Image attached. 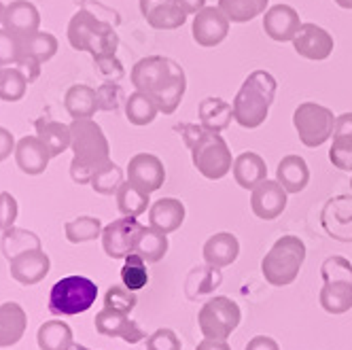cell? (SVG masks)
Instances as JSON below:
<instances>
[{"instance_id":"cell-31","label":"cell","mask_w":352,"mask_h":350,"mask_svg":"<svg viewBox=\"0 0 352 350\" xmlns=\"http://www.w3.org/2000/svg\"><path fill=\"white\" fill-rule=\"evenodd\" d=\"M168 248H170L168 234L151 228V225H148V228H146V225H142L136 248H134L136 255H140L146 263H157V261H162L166 257Z\"/></svg>"},{"instance_id":"cell-22","label":"cell","mask_w":352,"mask_h":350,"mask_svg":"<svg viewBox=\"0 0 352 350\" xmlns=\"http://www.w3.org/2000/svg\"><path fill=\"white\" fill-rule=\"evenodd\" d=\"M202 255H204L206 265H210L214 270L228 267L240 255V242L230 232H219L206 240V244L202 248Z\"/></svg>"},{"instance_id":"cell-16","label":"cell","mask_w":352,"mask_h":350,"mask_svg":"<svg viewBox=\"0 0 352 350\" xmlns=\"http://www.w3.org/2000/svg\"><path fill=\"white\" fill-rule=\"evenodd\" d=\"M301 28L299 13L291 5H274L263 13V32L276 43H289Z\"/></svg>"},{"instance_id":"cell-29","label":"cell","mask_w":352,"mask_h":350,"mask_svg":"<svg viewBox=\"0 0 352 350\" xmlns=\"http://www.w3.org/2000/svg\"><path fill=\"white\" fill-rule=\"evenodd\" d=\"M160 115L157 100L146 91H134L125 98V117L132 126H148Z\"/></svg>"},{"instance_id":"cell-45","label":"cell","mask_w":352,"mask_h":350,"mask_svg":"<svg viewBox=\"0 0 352 350\" xmlns=\"http://www.w3.org/2000/svg\"><path fill=\"white\" fill-rule=\"evenodd\" d=\"M331 164L342 172H352V138L333 136V144L329 149Z\"/></svg>"},{"instance_id":"cell-54","label":"cell","mask_w":352,"mask_h":350,"mask_svg":"<svg viewBox=\"0 0 352 350\" xmlns=\"http://www.w3.org/2000/svg\"><path fill=\"white\" fill-rule=\"evenodd\" d=\"M176 5H179L187 15H197L206 7V0H174Z\"/></svg>"},{"instance_id":"cell-21","label":"cell","mask_w":352,"mask_h":350,"mask_svg":"<svg viewBox=\"0 0 352 350\" xmlns=\"http://www.w3.org/2000/svg\"><path fill=\"white\" fill-rule=\"evenodd\" d=\"M185 204L176 197H162L148 208V225L164 234H172L181 230L185 223Z\"/></svg>"},{"instance_id":"cell-18","label":"cell","mask_w":352,"mask_h":350,"mask_svg":"<svg viewBox=\"0 0 352 350\" xmlns=\"http://www.w3.org/2000/svg\"><path fill=\"white\" fill-rule=\"evenodd\" d=\"M13 155H15L17 168L23 174H28V177H38V174L47 170L49 162H52V153H49V149L43 144L38 136L19 138Z\"/></svg>"},{"instance_id":"cell-57","label":"cell","mask_w":352,"mask_h":350,"mask_svg":"<svg viewBox=\"0 0 352 350\" xmlns=\"http://www.w3.org/2000/svg\"><path fill=\"white\" fill-rule=\"evenodd\" d=\"M5 11H7V7L0 3V23H3V19H5Z\"/></svg>"},{"instance_id":"cell-14","label":"cell","mask_w":352,"mask_h":350,"mask_svg":"<svg viewBox=\"0 0 352 350\" xmlns=\"http://www.w3.org/2000/svg\"><path fill=\"white\" fill-rule=\"evenodd\" d=\"M128 181L146 193H153L166 183L164 162L153 153H136L128 164Z\"/></svg>"},{"instance_id":"cell-26","label":"cell","mask_w":352,"mask_h":350,"mask_svg":"<svg viewBox=\"0 0 352 350\" xmlns=\"http://www.w3.org/2000/svg\"><path fill=\"white\" fill-rule=\"evenodd\" d=\"M197 119L199 126L212 130V132H223L230 128V123L234 119V109L230 102H225L223 98H204L197 107Z\"/></svg>"},{"instance_id":"cell-60","label":"cell","mask_w":352,"mask_h":350,"mask_svg":"<svg viewBox=\"0 0 352 350\" xmlns=\"http://www.w3.org/2000/svg\"><path fill=\"white\" fill-rule=\"evenodd\" d=\"M0 74H3V66H0Z\"/></svg>"},{"instance_id":"cell-19","label":"cell","mask_w":352,"mask_h":350,"mask_svg":"<svg viewBox=\"0 0 352 350\" xmlns=\"http://www.w3.org/2000/svg\"><path fill=\"white\" fill-rule=\"evenodd\" d=\"M9 263H11L9 265L11 267V276L21 285L41 283L49 274V267H52V261H49V257H47V253L43 251V248H32V251L19 253Z\"/></svg>"},{"instance_id":"cell-2","label":"cell","mask_w":352,"mask_h":350,"mask_svg":"<svg viewBox=\"0 0 352 350\" xmlns=\"http://www.w3.org/2000/svg\"><path fill=\"white\" fill-rule=\"evenodd\" d=\"M183 140L191 151V162L195 170L208 181H221L234 168V157L225 138L219 132L206 130L202 126H179Z\"/></svg>"},{"instance_id":"cell-7","label":"cell","mask_w":352,"mask_h":350,"mask_svg":"<svg viewBox=\"0 0 352 350\" xmlns=\"http://www.w3.org/2000/svg\"><path fill=\"white\" fill-rule=\"evenodd\" d=\"M242 320V310L234 299L225 295H214L199 308L197 325L199 331L208 340H223L228 342L232 333L238 329Z\"/></svg>"},{"instance_id":"cell-35","label":"cell","mask_w":352,"mask_h":350,"mask_svg":"<svg viewBox=\"0 0 352 350\" xmlns=\"http://www.w3.org/2000/svg\"><path fill=\"white\" fill-rule=\"evenodd\" d=\"M58 39L52 32H34L30 36L21 39V56H30L34 60H38L41 64L54 60V56L58 54Z\"/></svg>"},{"instance_id":"cell-27","label":"cell","mask_w":352,"mask_h":350,"mask_svg":"<svg viewBox=\"0 0 352 350\" xmlns=\"http://www.w3.org/2000/svg\"><path fill=\"white\" fill-rule=\"evenodd\" d=\"M34 130H36V136L43 140V144L49 149L52 157H58L66 151V149H70V140H72L70 126L41 117L34 121Z\"/></svg>"},{"instance_id":"cell-46","label":"cell","mask_w":352,"mask_h":350,"mask_svg":"<svg viewBox=\"0 0 352 350\" xmlns=\"http://www.w3.org/2000/svg\"><path fill=\"white\" fill-rule=\"evenodd\" d=\"M146 350H183V342L176 331L162 327L146 338Z\"/></svg>"},{"instance_id":"cell-23","label":"cell","mask_w":352,"mask_h":350,"mask_svg":"<svg viewBox=\"0 0 352 350\" xmlns=\"http://www.w3.org/2000/svg\"><path fill=\"white\" fill-rule=\"evenodd\" d=\"M234 179L236 183L246 189V191H253L259 183H263L267 179V164L265 160L255 153V151H244L234 160Z\"/></svg>"},{"instance_id":"cell-6","label":"cell","mask_w":352,"mask_h":350,"mask_svg":"<svg viewBox=\"0 0 352 350\" xmlns=\"http://www.w3.org/2000/svg\"><path fill=\"white\" fill-rule=\"evenodd\" d=\"M98 297V287L85 276H66L49 293V312L56 316H74L89 310Z\"/></svg>"},{"instance_id":"cell-9","label":"cell","mask_w":352,"mask_h":350,"mask_svg":"<svg viewBox=\"0 0 352 350\" xmlns=\"http://www.w3.org/2000/svg\"><path fill=\"white\" fill-rule=\"evenodd\" d=\"M179 68L181 66L170 58L146 56L134 64V68L130 72V79L138 91H146L151 96H155L172 81L174 74L179 72Z\"/></svg>"},{"instance_id":"cell-39","label":"cell","mask_w":352,"mask_h":350,"mask_svg":"<svg viewBox=\"0 0 352 350\" xmlns=\"http://www.w3.org/2000/svg\"><path fill=\"white\" fill-rule=\"evenodd\" d=\"M28 79L17 66H7L0 74V100L3 102H19L28 91Z\"/></svg>"},{"instance_id":"cell-48","label":"cell","mask_w":352,"mask_h":350,"mask_svg":"<svg viewBox=\"0 0 352 350\" xmlns=\"http://www.w3.org/2000/svg\"><path fill=\"white\" fill-rule=\"evenodd\" d=\"M15 219H17V199L9 191H3L0 193V230L5 232L15 228Z\"/></svg>"},{"instance_id":"cell-33","label":"cell","mask_w":352,"mask_h":350,"mask_svg":"<svg viewBox=\"0 0 352 350\" xmlns=\"http://www.w3.org/2000/svg\"><path fill=\"white\" fill-rule=\"evenodd\" d=\"M36 342L41 350H68L72 346V329L64 320H47L38 327Z\"/></svg>"},{"instance_id":"cell-11","label":"cell","mask_w":352,"mask_h":350,"mask_svg":"<svg viewBox=\"0 0 352 350\" xmlns=\"http://www.w3.org/2000/svg\"><path fill=\"white\" fill-rule=\"evenodd\" d=\"M230 19L219 7H204L197 15H193L191 34L199 47H217L230 34Z\"/></svg>"},{"instance_id":"cell-32","label":"cell","mask_w":352,"mask_h":350,"mask_svg":"<svg viewBox=\"0 0 352 350\" xmlns=\"http://www.w3.org/2000/svg\"><path fill=\"white\" fill-rule=\"evenodd\" d=\"M151 193L142 191L140 187H136L134 183L125 181L119 191H117V208L123 217H140L151 208Z\"/></svg>"},{"instance_id":"cell-1","label":"cell","mask_w":352,"mask_h":350,"mask_svg":"<svg viewBox=\"0 0 352 350\" xmlns=\"http://www.w3.org/2000/svg\"><path fill=\"white\" fill-rule=\"evenodd\" d=\"M70 179L77 185H89L94 174L111 160V144L94 119H72L70 123Z\"/></svg>"},{"instance_id":"cell-37","label":"cell","mask_w":352,"mask_h":350,"mask_svg":"<svg viewBox=\"0 0 352 350\" xmlns=\"http://www.w3.org/2000/svg\"><path fill=\"white\" fill-rule=\"evenodd\" d=\"M187 91V77H185V70L179 68V72L174 74L172 81L162 89L157 91L153 98L157 100V105H160V113L164 115H174L176 109L181 107L183 102V96Z\"/></svg>"},{"instance_id":"cell-13","label":"cell","mask_w":352,"mask_h":350,"mask_svg":"<svg viewBox=\"0 0 352 350\" xmlns=\"http://www.w3.org/2000/svg\"><path fill=\"white\" fill-rule=\"evenodd\" d=\"M287 189L278 181H263L250 191V208L261 221L278 219L287 208Z\"/></svg>"},{"instance_id":"cell-5","label":"cell","mask_w":352,"mask_h":350,"mask_svg":"<svg viewBox=\"0 0 352 350\" xmlns=\"http://www.w3.org/2000/svg\"><path fill=\"white\" fill-rule=\"evenodd\" d=\"M306 261V244L297 236H283L261 259V274L267 285L287 287L297 281L301 265Z\"/></svg>"},{"instance_id":"cell-10","label":"cell","mask_w":352,"mask_h":350,"mask_svg":"<svg viewBox=\"0 0 352 350\" xmlns=\"http://www.w3.org/2000/svg\"><path fill=\"white\" fill-rule=\"evenodd\" d=\"M142 225L136 217H121L102 230V248L111 259H125L134 253Z\"/></svg>"},{"instance_id":"cell-58","label":"cell","mask_w":352,"mask_h":350,"mask_svg":"<svg viewBox=\"0 0 352 350\" xmlns=\"http://www.w3.org/2000/svg\"><path fill=\"white\" fill-rule=\"evenodd\" d=\"M68 350H87V348H85V346H79V344H74V342H72V346H70Z\"/></svg>"},{"instance_id":"cell-52","label":"cell","mask_w":352,"mask_h":350,"mask_svg":"<svg viewBox=\"0 0 352 350\" xmlns=\"http://www.w3.org/2000/svg\"><path fill=\"white\" fill-rule=\"evenodd\" d=\"M244 350H280V346H278V342H276L274 338H270V336H255L253 340L246 344Z\"/></svg>"},{"instance_id":"cell-28","label":"cell","mask_w":352,"mask_h":350,"mask_svg":"<svg viewBox=\"0 0 352 350\" xmlns=\"http://www.w3.org/2000/svg\"><path fill=\"white\" fill-rule=\"evenodd\" d=\"M64 109L72 119H91L98 109V98L96 89L83 83H77L68 87L64 96Z\"/></svg>"},{"instance_id":"cell-24","label":"cell","mask_w":352,"mask_h":350,"mask_svg":"<svg viewBox=\"0 0 352 350\" xmlns=\"http://www.w3.org/2000/svg\"><path fill=\"white\" fill-rule=\"evenodd\" d=\"M28 327V318L23 308L15 302L0 304V348L15 346Z\"/></svg>"},{"instance_id":"cell-59","label":"cell","mask_w":352,"mask_h":350,"mask_svg":"<svg viewBox=\"0 0 352 350\" xmlns=\"http://www.w3.org/2000/svg\"><path fill=\"white\" fill-rule=\"evenodd\" d=\"M350 189H352V177H350Z\"/></svg>"},{"instance_id":"cell-43","label":"cell","mask_w":352,"mask_h":350,"mask_svg":"<svg viewBox=\"0 0 352 350\" xmlns=\"http://www.w3.org/2000/svg\"><path fill=\"white\" fill-rule=\"evenodd\" d=\"M138 304V299L134 295V291H130L128 287H111L104 295V308L117 310V312H125L130 314Z\"/></svg>"},{"instance_id":"cell-51","label":"cell","mask_w":352,"mask_h":350,"mask_svg":"<svg viewBox=\"0 0 352 350\" xmlns=\"http://www.w3.org/2000/svg\"><path fill=\"white\" fill-rule=\"evenodd\" d=\"M15 138L7 128H0V162H5L7 157H11V153H15Z\"/></svg>"},{"instance_id":"cell-50","label":"cell","mask_w":352,"mask_h":350,"mask_svg":"<svg viewBox=\"0 0 352 350\" xmlns=\"http://www.w3.org/2000/svg\"><path fill=\"white\" fill-rule=\"evenodd\" d=\"M23 74H26V79H28V83H34L38 77H41V62L38 60H34V58H30V56H21L19 58V62L15 64Z\"/></svg>"},{"instance_id":"cell-4","label":"cell","mask_w":352,"mask_h":350,"mask_svg":"<svg viewBox=\"0 0 352 350\" xmlns=\"http://www.w3.org/2000/svg\"><path fill=\"white\" fill-rule=\"evenodd\" d=\"M68 43L74 52H87L91 58L117 54L119 36L107 19H100L87 9L72 15L68 23Z\"/></svg>"},{"instance_id":"cell-42","label":"cell","mask_w":352,"mask_h":350,"mask_svg":"<svg viewBox=\"0 0 352 350\" xmlns=\"http://www.w3.org/2000/svg\"><path fill=\"white\" fill-rule=\"evenodd\" d=\"M320 276L324 283H352V263L342 255L327 257L320 267Z\"/></svg>"},{"instance_id":"cell-17","label":"cell","mask_w":352,"mask_h":350,"mask_svg":"<svg viewBox=\"0 0 352 350\" xmlns=\"http://www.w3.org/2000/svg\"><path fill=\"white\" fill-rule=\"evenodd\" d=\"M140 13L155 30H176L189 17L174 0H140Z\"/></svg>"},{"instance_id":"cell-20","label":"cell","mask_w":352,"mask_h":350,"mask_svg":"<svg viewBox=\"0 0 352 350\" xmlns=\"http://www.w3.org/2000/svg\"><path fill=\"white\" fill-rule=\"evenodd\" d=\"M38 26H41V13L30 0H13L11 5H7L5 19H3L5 30L23 39L38 32Z\"/></svg>"},{"instance_id":"cell-3","label":"cell","mask_w":352,"mask_h":350,"mask_svg":"<svg viewBox=\"0 0 352 350\" xmlns=\"http://www.w3.org/2000/svg\"><path fill=\"white\" fill-rule=\"evenodd\" d=\"M276 79L267 70H253L238 89L232 109L234 121L244 130H255L267 119L276 98Z\"/></svg>"},{"instance_id":"cell-41","label":"cell","mask_w":352,"mask_h":350,"mask_svg":"<svg viewBox=\"0 0 352 350\" xmlns=\"http://www.w3.org/2000/svg\"><path fill=\"white\" fill-rule=\"evenodd\" d=\"M123 170L115 164V162H109L107 166L100 168L94 179H91V189L100 195H117L119 187L123 185Z\"/></svg>"},{"instance_id":"cell-15","label":"cell","mask_w":352,"mask_h":350,"mask_svg":"<svg viewBox=\"0 0 352 350\" xmlns=\"http://www.w3.org/2000/svg\"><path fill=\"white\" fill-rule=\"evenodd\" d=\"M94 325H96V331L100 336H107V338H121L130 344H138L142 342L146 336L144 331L136 325V320L130 318V314L125 312H117V310H111V308H102L96 318H94Z\"/></svg>"},{"instance_id":"cell-36","label":"cell","mask_w":352,"mask_h":350,"mask_svg":"<svg viewBox=\"0 0 352 350\" xmlns=\"http://www.w3.org/2000/svg\"><path fill=\"white\" fill-rule=\"evenodd\" d=\"M102 230H104L102 221L98 217H89V215H81L64 225L66 240L72 244H83V242H91L96 238H102Z\"/></svg>"},{"instance_id":"cell-56","label":"cell","mask_w":352,"mask_h":350,"mask_svg":"<svg viewBox=\"0 0 352 350\" xmlns=\"http://www.w3.org/2000/svg\"><path fill=\"white\" fill-rule=\"evenodd\" d=\"M333 3L342 9H352V0H333Z\"/></svg>"},{"instance_id":"cell-44","label":"cell","mask_w":352,"mask_h":350,"mask_svg":"<svg viewBox=\"0 0 352 350\" xmlns=\"http://www.w3.org/2000/svg\"><path fill=\"white\" fill-rule=\"evenodd\" d=\"M21 58V39L0 28V66H15Z\"/></svg>"},{"instance_id":"cell-12","label":"cell","mask_w":352,"mask_h":350,"mask_svg":"<svg viewBox=\"0 0 352 350\" xmlns=\"http://www.w3.org/2000/svg\"><path fill=\"white\" fill-rule=\"evenodd\" d=\"M291 43L301 58L314 60V62L327 60L333 54V47H336L333 36L324 28L316 26V23H301L299 32L295 34Z\"/></svg>"},{"instance_id":"cell-34","label":"cell","mask_w":352,"mask_h":350,"mask_svg":"<svg viewBox=\"0 0 352 350\" xmlns=\"http://www.w3.org/2000/svg\"><path fill=\"white\" fill-rule=\"evenodd\" d=\"M270 0H219V9L232 23H246L267 11Z\"/></svg>"},{"instance_id":"cell-53","label":"cell","mask_w":352,"mask_h":350,"mask_svg":"<svg viewBox=\"0 0 352 350\" xmlns=\"http://www.w3.org/2000/svg\"><path fill=\"white\" fill-rule=\"evenodd\" d=\"M333 136H344L352 138V113H344L336 119V130Z\"/></svg>"},{"instance_id":"cell-25","label":"cell","mask_w":352,"mask_h":350,"mask_svg":"<svg viewBox=\"0 0 352 350\" xmlns=\"http://www.w3.org/2000/svg\"><path fill=\"white\" fill-rule=\"evenodd\" d=\"M276 181L287 193H301L310 183V168L301 155H285L276 168Z\"/></svg>"},{"instance_id":"cell-49","label":"cell","mask_w":352,"mask_h":350,"mask_svg":"<svg viewBox=\"0 0 352 350\" xmlns=\"http://www.w3.org/2000/svg\"><path fill=\"white\" fill-rule=\"evenodd\" d=\"M94 64L100 70V74H102V77H107V79H111V81H119L123 74H125L123 72V64L117 60V54L94 58Z\"/></svg>"},{"instance_id":"cell-47","label":"cell","mask_w":352,"mask_h":350,"mask_svg":"<svg viewBox=\"0 0 352 350\" xmlns=\"http://www.w3.org/2000/svg\"><path fill=\"white\" fill-rule=\"evenodd\" d=\"M98 98V109L100 111H115L121 102V87L117 83H104L96 89Z\"/></svg>"},{"instance_id":"cell-40","label":"cell","mask_w":352,"mask_h":350,"mask_svg":"<svg viewBox=\"0 0 352 350\" xmlns=\"http://www.w3.org/2000/svg\"><path fill=\"white\" fill-rule=\"evenodd\" d=\"M123 267H121V283L123 287H128L130 291H140L148 285V270H146V261L132 253L123 259Z\"/></svg>"},{"instance_id":"cell-55","label":"cell","mask_w":352,"mask_h":350,"mask_svg":"<svg viewBox=\"0 0 352 350\" xmlns=\"http://www.w3.org/2000/svg\"><path fill=\"white\" fill-rule=\"evenodd\" d=\"M195 350H232V346L228 342H223V340H208V338H204L202 342L197 344Z\"/></svg>"},{"instance_id":"cell-8","label":"cell","mask_w":352,"mask_h":350,"mask_svg":"<svg viewBox=\"0 0 352 350\" xmlns=\"http://www.w3.org/2000/svg\"><path fill=\"white\" fill-rule=\"evenodd\" d=\"M336 119L338 117L331 109L316 102H304L293 113V126L301 142L308 149H316L333 136Z\"/></svg>"},{"instance_id":"cell-38","label":"cell","mask_w":352,"mask_h":350,"mask_svg":"<svg viewBox=\"0 0 352 350\" xmlns=\"http://www.w3.org/2000/svg\"><path fill=\"white\" fill-rule=\"evenodd\" d=\"M0 246H3L5 257L11 261L13 257H17L19 253L32 251V248H41V240L36 234L28 232V230H19V228H11L5 230L3 240H0Z\"/></svg>"},{"instance_id":"cell-30","label":"cell","mask_w":352,"mask_h":350,"mask_svg":"<svg viewBox=\"0 0 352 350\" xmlns=\"http://www.w3.org/2000/svg\"><path fill=\"white\" fill-rule=\"evenodd\" d=\"M318 302L327 314H346L352 308V283H324Z\"/></svg>"}]
</instances>
